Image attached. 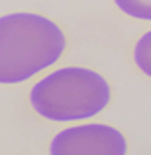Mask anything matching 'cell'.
<instances>
[{
	"mask_svg": "<svg viewBox=\"0 0 151 155\" xmlns=\"http://www.w3.org/2000/svg\"><path fill=\"white\" fill-rule=\"evenodd\" d=\"M68 34L38 12L0 15V85H21L47 72L64 57Z\"/></svg>",
	"mask_w": 151,
	"mask_h": 155,
	"instance_id": "cell-1",
	"label": "cell"
},
{
	"mask_svg": "<svg viewBox=\"0 0 151 155\" xmlns=\"http://www.w3.org/2000/svg\"><path fill=\"white\" fill-rule=\"evenodd\" d=\"M111 83L89 66H59L40 76L28 89V106L38 117L51 123L93 119L111 104Z\"/></svg>",
	"mask_w": 151,
	"mask_h": 155,
	"instance_id": "cell-2",
	"label": "cell"
},
{
	"mask_svg": "<svg viewBox=\"0 0 151 155\" xmlns=\"http://www.w3.org/2000/svg\"><path fill=\"white\" fill-rule=\"evenodd\" d=\"M47 150L53 155H125L128 140L121 129L87 119L60 129Z\"/></svg>",
	"mask_w": 151,
	"mask_h": 155,
	"instance_id": "cell-3",
	"label": "cell"
},
{
	"mask_svg": "<svg viewBox=\"0 0 151 155\" xmlns=\"http://www.w3.org/2000/svg\"><path fill=\"white\" fill-rule=\"evenodd\" d=\"M130 59H132L134 66L138 68V72L151 80V28L146 30L143 34H140L138 40L134 42Z\"/></svg>",
	"mask_w": 151,
	"mask_h": 155,
	"instance_id": "cell-4",
	"label": "cell"
},
{
	"mask_svg": "<svg viewBox=\"0 0 151 155\" xmlns=\"http://www.w3.org/2000/svg\"><path fill=\"white\" fill-rule=\"evenodd\" d=\"M111 2L127 17L151 23V0H111Z\"/></svg>",
	"mask_w": 151,
	"mask_h": 155,
	"instance_id": "cell-5",
	"label": "cell"
}]
</instances>
